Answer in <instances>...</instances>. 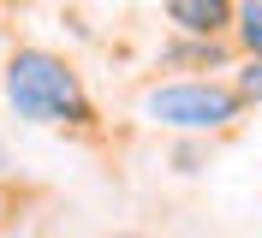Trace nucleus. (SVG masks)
Listing matches in <instances>:
<instances>
[{
    "label": "nucleus",
    "mask_w": 262,
    "mask_h": 238,
    "mask_svg": "<svg viewBox=\"0 0 262 238\" xmlns=\"http://www.w3.org/2000/svg\"><path fill=\"white\" fill-rule=\"evenodd\" d=\"M238 95H250V101H262V60L250 66L245 78H238Z\"/></svg>",
    "instance_id": "obj_5"
},
{
    "label": "nucleus",
    "mask_w": 262,
    "mask_h": 238,
    "mask_svg": "<svg viewBox=\"0 0 262 238\" xmlns=\"http://www.w3.org/2000/svg\"><path fill=\"white\" fill-rule=\"evenodd\" d=\"M6 101H12L24 119H90V101H83L78 78H72V66L42 54V48H24L12 54L6 66Z\"/></svg>",
    "instance_id": "obj_1"
},
{
    "label": "nucleus",
    "mask_w": 262,
    "mask_h": 238,
    "mask_svg": "<svg viewBox=\"0 0 262 238\" xmlns=\"http://www.w3.org/2000/svg\"><path fill=\"white\" fill-rule=\"evenodd\" d=\"M245 95L238 90H221V83H167L143 101L161 125H179V131H209V125H227L238 113Z\"/></svg>",
    "instance_id": "obj_2"
},
{
    "label": "nucleus",
    "mask_w": 262,
    "mask_h": 238,
    "mask_svg": "<svg viewBox=\"0 0 262 238\" xmlns=\"http://www.w3.org/2000/svg\"><path fill=\"white\" fill-rule=\"evenodd\" d=\"M173 24L191 36H214L221 24H232V0H167Z\"/></svg>",
    "instance_id": "obj_3"
},
{
    "label": "nucleus",
    "mask_w": 262,
    "mask_h": 238,
    "mask_svg": "<svg viewBox=\"0 0 262 238\" xmlns=\"http://www.w3.org/2000/svg\"><path fill=\"white\" fill-rule=\"evenodd\" d=\"M167 60H221V48H173V54H167Z\"/></svg>",
    "instance_id": "obj_6"
},
{
    "label": "nucleus",
    "mask_w": 262,
    "mask_h": 238,
    "mask_svg": "<svg viewBox=\"0 0 262 238\" xmlns=\"http://www.w3.org/2000/svg\"><path fill=\"white\" fill-rule=\"evenodd\" d=\"M131 238H137V232H131Z\"/></svg>",
    "instance_id": "obj_8"
},
{
    "label": "nucleus",
    "mask_w": 262,
    "mask_h": 238,
    "mask_svg": "<svg viewBox=\"0 0 262 238\" xmlns=\"http://www.w3.org/2000/svg\"><path fill=\"white\" fill-rule=\"evenodd\" d=\"M0 173H6V143H0Z\"/></svg>",
    "instance_id": "obj_7"
},
{
    "label": "nucleus",
    "mask_w": 262,
    "mask_h": 238,
    "mask_svg": "<svg viewBox=\"0 0 262 238\" xmlns=\"http://www.w3.org/2000/svg\"><path fill=\"white\" fill-rule=\"evenodd\" d=\"M238 36H245V48L262 54V0H250L245 12H238Z\"/></svg>",
    "instance_id": "obj_4"
}]
</instances>
